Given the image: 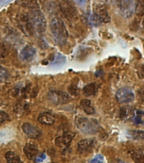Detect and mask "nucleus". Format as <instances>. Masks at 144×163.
I'll list each match as a JSON object with an SVG mask.
<instances>
[{
  "instance_id": "1",
  "label": "nucleus",
  "mask_w": 144,
  "mask_h": 163,
  "mask_svg": "<svg viewBox=\"0 0 144 163\" xmlns=\"http://www.w3.org/2000/svg\"><path fill=\"white\" fill-rule=\"evenodd\" d=\"M49 27L55 43L59 46L65 45L68 42L69 32L63 20L58 17H54L50 21Z\"/></svg>"
},
{
  "instance_id": "2",
  "label": "nucleus",
  "mask_w": 144,
  "mask_h": 163,
  "mask_svg": "<svg viewBox=\"0 0 144 163\" xmlns=\"http://www.w3.org/2000/svg\"><path fill=\"white\" fill-rule=\"evenodd\" d=\"M76 127L82 133L85 134L92 135L99 130V123L96 119L88 118L83 115H77L75 119Z\"/></svg>"
},
{
  "instance_id": "3",
  "label": "nucleus",
  "mask_w": 144,
  "mask_h": 163,
  "mask_svg": "<svg viewBox=\"0 0 144 163\" xmlns=\"http://www.w3.org/2000/svg\"><path fill=\"white\" fill-rule=\"evenodd\" d=\"M88 21L91 25L94 27L99 26L102 23H109L110 21V16L106 7L103 4L96 5L92 14H91L88 17Z\"/></svg>"
},
{
  "instance_id": "4",
  "label": "nucleus",
  "mask_w": 144,
  "mask_h": 163,
  "mask_svg": "<svg viewBox=\"0 0 144 163\" xmlns=\"http://www.w3.org/2000/svg\"><path fill=\"white\" fill-rule=\"evenodd\" d=\"M28 17L31 21L33 31H36L38 33H42L46 31L47 21L41 10H39L38 9H33Z\"/></svg>"
},
{
  "instance_id": "5",
  "label": "nucleus",
  "mask_w": 144,
  "mask_h": 163,
  "mask_svg": "<svg viewBox=\"0 0 144 163\" xmlns=\"http://www.w3.org/2000/svg\"><path fill=\"white\" fill-rule=\"evenodd\" d=\"M48 98L54 105H64L72 100L69 94L59 90H50L48 94Z\"/></svg>"
},
{
  "instance_id": "6",
  "label": "nucleus",
  "mask_w": 144,
  "mask_h": 163,
  "mask_svg": "<svg viewBox=\"0 0 144 163\" xmlns=\"http://www.w3.org/2000/svg\"><path fill=\"white\" fill-rule=\"evenodd\" d=\"M115 98L120 104H129L134 101L135 94L130 88L124 87L117 90Z\"/></svg>"
},
{
  "instance_id": "7",
  "label": "nucleus",
  "mask_w": 144,
  "mask_h": 163,
  "mask_svg": "<svg viewBox=\"0 0 144 163\" xmlns=\"http://www.w3.org/2000/svg\"><path fill=\"white\" fill-rule=\"evenodd\" d=\"M116 4L124 16H131L134 10V0H116Z\"/></svg>"
},
{
  "instance_id": "8",
  "label": "nucleus",
  "mask_w": 144,
  "mask_h": 163,
  "mask_svg": "<svg viewBox=\"0 0 144 163\" xmlns=\"http://www.w3.org/2000/svg\"><path fill=\"white\" fill-rule=\"evenodd\" d=\"M60 7V10L64 15V17H66L67 19H73L75 18L77 14L76 12V9L74 7V5L69 2L67 0H64L62 1L59 4Z\"/></svg>"
},
{
  "instance_id": "9",
  "label": "nucleus",
  "mask_w": 144,
  "mask_h": 163,
  "mask_svg": "<svg viewBox=\"0 0 144 163\" xmlns=\"http://www.w3.org/2000/svg\"><path fill=\"white\" fill-rule=\"evenodd\" d=\"M22 131L24 132V133L27 136L28 138H33V139L39 138L42 135L41 130L37 127H36V126L29 123V122H25L22 125Z\"/></svg>"
},
{
  "instance_id": "10",
  "label": "nucleus",
  "mask_w": 144,
  "mask_h": 163,
  "mask_svg": "<svg viewBox=\"0 0 144 163\" xmlns=\"http://www.w3.org/2000/svg\"><path fill=\"white\" fill-rule=\"evenodd\" d=\"M37 54V49L32 45H27L23 48L20 52V58L21 61L30 62L35 58Z\"/></svg>"
},
{
  "instance_id": "11",
  "label": "nucleus",
  "mask_w": 144,
  "mask_h": 163,
  "mask_svg": "<svg viewBox=\"0 0 144 163\" xmlns=\"http://www.w3.org/2000/svg\"><path fill=\"white\" fill-rule=\"evenodd\" d=\"M95 144V139L94 138H84L82 139L77 144V151L80 154H82L85 152H87L93 148Z\"/></svg>"
},
{
  "instance_id": "12",
  "label": "nucleus",
  "mask_w": 144,
  "mask_h": 163,
  "mask_svg": "<svg viewBox=\"0 0 144 163\" xmlns=\"http://www.w3.org/2000/svg\"><path fill=\"white\" fill-rule=\"evenodd\" d=\"M24 153L26 156L27 157L29 160H33L36 158V156L38 155L39 149L37 145L32 142L27 143V144L24 146Z\"/></svg>"
},
{
  "instance_id": "13",
  "label": "nucleus",
  "mask_w": 144,
  "mask_h": 163,
  "mask_svg": "<svg viewBox=\"0 0 144 163\" xmlns=\"http://www.w3.org/2000/svg\"><path fill=\"white\" fill-rule=\"evenodd\" d=\"M74 136H75V133H71V132H66V133H64L61 137L57 138V139H56L55 142H56V144H57L59 146L68 147L69 145L70 144L71 141L73 140Z\"/></svg>"
},
{
  "instance_id": "14",
  "label": "nucleus",
  "mask_w": 144,
  "mask_h": 163,
  "mask_svg": "<svg viewBox=\"0 0 144 163\" xmlns=\"http://www.w3.org/2000/svg\"><path fill=\"white\" fill-rule=\"evenodd\" d=\"M99 84L97 82H90L87 84L82 89V92L86 96H93L97 93L99 89Z\"/></svg>"
},
{
  "instance_id": "15",
  "label": "nucleus",
  "mask_w": 144,
  "mask_h": 163,
  "mask_svg": "<svg viewBox=\"0 0 144 163\" xmlns=\"http://www.w3.org/2000/svg\"><path fill=\"white\" fill-rule=\"evenodd\" d=\"M38 122L43 125H52L55 122V118L54 115L49 112H42L37 117Z\"/></svg>"
},
{
  "instance_id": "16",
  "label": "nucleus",
  "mask_w": 144,
  "mask_h": 163,
  "mask_svg": "<svg viewBox=\"0 0 144 163\" xmlns=\"http://www.w3.org/2000/svg\"><path fill=\"white\" fill-rule=\"evenodd\" d=\"M81 106L82 107L83 110L86 114L87 115L95 114V109L92 104V101L89 100H82L81 101Z\"/></svg>"
},
{
  "instance_id": "17",
  "label": "nucleus",
  "mask_w": 144,
  "mask_h": 163,
  "mask_svg": "<svg viewBox=\"0 0 144 163\" xmlns=\"http://www.w3.org/2000/svg\"><path fill=\"white\" fill-rule=\"evenodd\" d=\"M5 159L8 163H22V161L14 151H8L5 154Z\"/></svg>"
},
{
  "instance_id": "18",
  "label": "nucleus",
  "mask_w": 144,
  "mask_h": 163,
  "mask_svg": "<svg viewBox=\"0 0 144 163\" xmlns=\"http://www.w3.org/2000/svg\"><path fill=\"white\" fill-rule=\"evenodd\" d=\"M132 159L137 163H144V149H140L131 152Z\"/></svg>"
},
{
  "instance_id": "19",
  "label": "nucleus",
  "mask_w": 144,
  "mask_h": 163,
  "mask_svg": "<svg viewBox=\"0 0 144 163\" xmlns=\"http://www.w3.org/2000/svg\"><path fill=\"white\" fill-rule=\"evenodd\" d=\"M128 135L130 138L135 140H144L143 130H129Z\"/></svg>"
},
{
  "instance_id": "20",
  "label": "nucleus",
  "mask_w": 144,
  "mask_h": 163,
  "mask_svg": "<svg viewBox=\"0 0 144 163\" xmlns=\"http://www.w3.org/2000/svg\"><path fill=\"white\" fill-rule=\"evenodd\" d=\"M135 13L138 16L144 15V0H137L135 6Z\"/></svg>"
},
{
  "instance_id": "21",
  "label": "nucleus",
  "mask_w": 144,
  "mask_h": 163,
  "mask_svg": "<svg viewBox=\"0 0 144 163\" xmlns=\"http://www.w3.org/2000/svg\"><path fill=\"white\" fill-rule=\"evenodd\" d=\"M64 62H65V57H64L63 54L58 53V54H55L54 61H53L52 63H53V65H54V66H59V65L64 64Z\"/></svg>"
},
{
  "instance_id": "22",
  "label": "nucleus",
  "mask_w": 144,
  "mask_h": 163,
  "mask_svg": "<svg viewBox=\"0 0 144 163\" xmlns=\"http://www.w3.org/2000/svg\"><path fill=\"white\" fill-rule=\"evenodd\" d=\"M9 77V73L6 68L0 66V82L6 81Z\"/></svg>"
},
{
  "instance_id": "23",
  "label": "nucleus",
  "mask_w": 144,
  "mask_h": 163,
  "mask_svg": "<svg viewBox=\"0 0 144 163\" xmlns=\"http://www.w3.org/2000/svg\"><path fill=\"white\" fill-rule=\"evenodd\" d=\"M134 112H131L130 111V109L128 107H124L121 109L120 110V117L122 119H128L130 115H132Z\"/></svg>"
},
{
  "instance_id": "24",
  "label": "nucleus",
  "mask_w": 144,
  "mask_h": 163,
  "mask_svg": "<svg viewBox=\"0 0 144 163\" xmlns=\"http://www.w3.org/2000/svg\"><path fill=\"white\" fill-rule=\"evenodd\" d=\"M69 90V93L71 95H73V96H75V95H78L79 94V89L77 88V86L76 85H70L69 87L68 88Z\"/></svg>"
},
{
  "instance_id": "25",
  "label": "nucleus",
  "mask_w": 144,
  "mask_h": 163,
  "mask_svg": "<svg viewBox=\"0 0 144 163\" xmlns=\"http://www.w3.org/2000/svg\"><path fill=\"white\" fill-rule=\"evenodd\" d=\"M8 120H9V115H8L6 112H4L3 110H0V124L6 122Z\"/></svg>"
},
{
  "instance_id": "26",
  "label": "nucleus",
  "mask_w": 144,
  "mask_h": 163,
  "mask_svg": "<svg viewBox=\"0 0 144 163\" xmlns=\"http://www.w3.org/2000/svg\"><path fill=\"white\" fill-rule=\"evenodd\" d=\"M137 76L140 79H144V64L141 65L137 71Z\"/></svg>"
},
{
  "instance_id": "27",
  "label": "nucleus",
  "mask_w": 144,
  "mask_h": 163,
  "mask_svg": "<svg viewBox=\"0 0 144 163\" xmlns=\"http://www.w3.org/2000/svg\"><path fill=\"white\" fill-rule=\"evenodd\" d=\"M90 163H103V156L102 155H97Z\"/></svg>"
},
{
  "instance_id": "28",
  "label": "nucleus",
  "mask_w": 144,
  "mask_h": 163,
  "mask_svg": "<svg viewBox=\"0 0 144 163\" xmlns=\"http://www.w3.org/2000/svg\"><path fill=\"white\" fill-rule=\"evenodd\" d=\"M7 54V50H6V48L4 47V45L3 43H0V59L1 58H4L5 57Z\"/></svg>"
},
{
  "instance_id": "29",
  "label": "nucleus",
  "mask_w": 144,
  "mask_h": 163,
  "mask_svg": "<svg viewBox=\"0 0 144 163\" xmlns=\"http://www.w3.org/2000/svg\"><path fill=\"white\" fill-rule=\"evenodd\" d=\"M46 155L44 154V153H42L41 155H39V156H36V158H35V162L37 163H41L42 162H44V160L46 159Z\"/></svg>"
},
{
  "instance_id": "30",
  "label": "nucleus",
  "mask_w": 144,
  "mask_h": 163,
  "mask_svg": "<svg viewBox=\"0 0 144 163\" xmlns=\"http://www.w3.org/2000/svg\"><path fill=\"white\" fill-rule=\"evenodd\" d=\"M138 94H139V98L144 101V86L143 87H142L141 88H139V90H138Z\"/></svg>"
},
{
  "instance_id": "31",
  "label": "nucleus",
  "mask_w": 144,
  "mask_h": 163,
  "mask_svg": "<svg viewBox=\"0 0 144 163\" xmlns=\"http://www.w3.org/2000/svg\"><path fill=\"white\" fill-rule=\"evenodd\" d=\"M76 1L79 4H84L87 0H76Z\"/></svg>"
},
{
  "instance_id": "32",
  "label": "nucleus",
  "mask_w": 144,
  "mask_h": 163,
  "mask_svg": "<svg viewBox=\"0 0 144 163\" xmlns=\"http://www.w3.org/2000/svg\"><path fill=\"white\" fill-rule=\"evenodd\" d=\"M143 16H144V15H143ZM142 25H143V27L144 28V18H143V24H142Z\"/></svg>"
},
{
  "instance_id": "33",
  "label": "nucleus",
  "mask_w": 144,
  "mask_h": 163,
  "mask_svg": "<svg viewBox=\"0 0 144 163\" xmlns=\"http://www.w3.org/2000/svg\"><path fill=\"white\" fill-rule=\"evenodd\" d=\"M50 163H56V162H50Z\"/></svg>"
},
{
  "instance_id": "34",
  "label": "nucleus",
  "mask_w": 144,
  "mask_h": 163,
  "mask_svg": "<svg viewBox=\"0 0 144 163\" xmlns=\"http://www.w3.org/2000/svg\"><path fill=\"white\" fill-rule=\"evenodd\" d=\"M102 1H105V0H102Z\"/></svg>"
}]
</instances>
